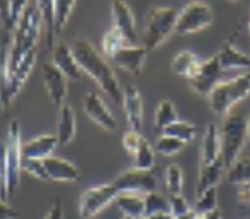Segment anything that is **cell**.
Instances as JSON below:
<instances>
[{
    "label": "cell",
    "mask_w": 250,
    "mask_h": 219,
    "mask_svg": "<svg viewBox=\"0 0 250 219\" xmlns=\"http://www.w3.org/2000/svg\"><path fill=\"white\" fill-rule=\"evenodd\" d=\"M71 51L82 73L88 74L93 81H96L99 88L112 102L122 103L123 89L119 85L114 68L109 66L105 58L93 47V44L86 39L80 37L73 43Z\"/></svg>",
    "instance_id": "6da1fadb"
},
{
    "label": "cell",
    "mask_w": 250,
    "mask_h": 219,
    "mask_svg": "<svg viewBox=\"0 0 250 219\" xmlns=\"http://www.w3.org/2000/svg\"><path fill=\"white\" fill-rule=\"evenodd\" d=\"M42 25L44 22L39 4L36 0H32L14 26V34L8 52V74L20 65L26 55L30 54L32 51H36Z\"/></svg>",
    "instance_id": "7a4b0ae2"
},
{
    "label": "cell",
    "mask_w": 250,
    "mask_h": 219,
    "mask_svg": "<svg viewBox=\"0 0 250 219\" xmlns=\"http://www.w3.org/2000/svg\"><path fill=\"white\" fill-rule=\"evenodd\" d=\"M22 141H21L20 125L17 121H11L8 125L7 141L3 145V167H4V178L3 186L0 191V197H13L20 186L21 171H22Z\"/></svg>",
    "instance_id": "3957f363"
},
{
    "label": "cell",
    "mask_w": 250,
    "mask_h": 219,
    "mask_svg": "<svg viewBox=\"0 0 250 219\" xmlns=\"http://www.w3.org/2000/svg\"><path fill=\"white\" fill-rule=\"evenodd\" d=\"M248 138V119L242 112H229L220 129L222 157L226 170L239 159Z\"/></svg>",
    "instance_id": "277c9868"
},
{
    "label": "cell",
    "mask_w": 250,
    "mask_h": 219,
    "mask_svg": "<svg viewBox=\"0 0 250 219\" xmlns=\"http://www.w3.org/2000/svg\"><path fill=\"white\" fill-rule=\"evenodd\" d=\"M250 93V73L220 81L208 95L209 107L216 115H227L231 109Z\"/></svg>",
    "instance_id": "5b68a950"
},
{
    "label": "cell",
    "mask_w": 250,
    "mask_h": 219,
    "mask_svg": "<svg viewBox=\"0 0 250 219\" xmlns=\"http://www.w3.org/2000/svg\"><path fill=\"white\" fill-rule=\"evenodd\" d=\"M178 11L172 7H153L146 15L145 29L142 36V45L150 51H155L175 33Z\"/></svg>",
    "instance_id": "8992f818"
},
{
    "label": "cell",
    "mask_w": 250,
    "mask_h": 219,
    "mask_svg": "<svg viewBox=\"0 0 250 219\" xmlns=\"http://www.w3.org/2000/svg\"><path fill=\"white\" fill-rule=\"evenodd\" d=\"M213 22V11L204 1H190L176 17L175 33L181 36L193 34L201 32L212 25Z\"/></svg>",
    "instance_id": "52a82bcc"
},
{
    "label": "cell",
    "mask_w": 250,
    "mask_h": 219,
    "mask_svg": "<svg viewBox=\"0 0 250 219\" xmlns=\"http://www.w3.org/2000/svg\"><path fill=\"white\" fill-rule=\"evenodd\" d=\"M119 192L112 184L90 186L81 193L78 211L82 219H93L111 203L116 201Z\"/></svg>",
    "instance_id": "ba28073f"
},
{
    "label": "cell",
    "mask_w": 250,
    "mask_h": 219,
    "mask_svg": "<svg viewBox=\"0 0 250 219\" xmlns=\"http://www.w3.org/2000/svg\"><path fill=\"white\" fill-rule=\"evenodd\" d=\"M121 193H134V195H146L149 192L156 191L157 179L152 170H141V169H128L121 173L111 182Z\"/></svg>",
    "instance_id": "9c48e42d"
},
{
    "label": "cell",
    "mask_w": 250,
    "mask_h": 219,
    "mask_svg": "<svg viewBox=\"0 0 250 219\" xmlns=\"http://www.w3.org/2000/svg\"><path fill=\"white\" fill-rule=\"evenodd\" d=\"M223 74V67L220 66L216 55H213L209 59L201 62V66L198 68L197 74L190 80V87L198 95L208 96L210 90L222 81Z\"/></svg>",
    "instance_id": "30bf717a"
},
{
    "label": "cell",
    "mask_w": 250,
    "mask_h": 219,
    "mask_svg": "<svg viewBox=\"0 0 250 219\" xmlns=\"http://www.w3.org/2000/svg\"><path fill=\"white\" fill-rule=\"evenodd\" d=\"M111 20H112V27L122 34L127 44H138V33H137L134 14L126 1L112 0Z\"/></svg>",
    "instance_id": "8fae6325"
},
{
    "label": "cell",
    "mask_w": 250,
    "mask_h": 219,
    "mask_svg": "<svg viewBox=\"0 0 250 219\" xmlns=\"http://www.w3.org/2000/svg\"><path fill=\"white\" fill-rule=\"evenodd\" d=\"M42 82L51 102L56 107H62L67 97V78L52 62H45L41 68Z\"/></svg>",
    "instance_id": "7c38bea8"
},
{
    "label": "cell",
    "mask_w": 250,
    "mask_h": 219,
    "mask_svg": "<svg viewBox=\"0 0 250 219\" xmlns=\"http://www.w3.org/2000/svg\"><path fill=\"white\" fill-rule=\"evenodd\" d=\"M83 112L89 119L96 125H99L103 129L114 131L118 128V123L114 114L109 111L107 104L103 102L102 96L97 92L92 90L83 99Z\"/></svg>",
    "instance_id": "4fadbf2b"
},
{
    "label": "cell",
    "mask_w": 250,
    "mask_h": 219,
    "mask_svg": "<svg viewBox=\"0 0 250 219\" xmlns=\"http://www.w3.org/2000/svg\"><path fill=\"white\" fill-rule=\"evenodd\" d=\"M148 49L138 44H127L122 47L111 59L116 66L133 75H140L148 56Z\"/></svg>",
    "instance_id": "5bb4252c"
},
{
    "label": "cell",
    "mask_w": 250,
    "mask_h": 219,
    "mask_svg": "<svg viewBox=\"0 0 250 219\" xmlns=\"http://www.w3.org/2000/svg\"><path fill=\"white\" fill-rule=\"evenodd\" d=\"M122 104L125 110V116L130 130L141 131L144 125V100H142L141 92L138 88L128 84L123 89Z\"/></svg>",
    "instance_id": "9a60e30c"
},
{
    "label": "cell",
    "mask_w": 250,
    "mask_h": 219,
    "mask_svg": "<svg viewBox=\"0 0 250 219\" xmlns=\"http://www.w3.org/2000/svg\"><path fill=\"white\" fill-rule=\"evenodd\" d=\"M44 166L47 170L49 181L55 182H66V184H73L80 179V170L75 167L71 162H68L63 157L48 156L44 160Z\"/></svg>",
    "instance_id": "2e32d148"
},
{
    "label": "cell",
    "mask_w": 250,
    "mask_h": 219,
    "mask_svg": "<svg viewBox=\"0 0 250 219\" xmlns=\"http://www.w3.org/2000/svg\"><path fill=\"white\" fill-rule=\"evenodd\" d=\"M51 62L66 75V78L70 81H80L82 78V70L75 61L71 47H68L67 44L62 43V44L55 45L52 49Z\"/></svg>",
    "instance_id": "e0dca14e"
},
{
    "label": "cell",
    "mask_w": 250,
    "mask_h": 219,
    "mask_svg": "<svg viewBox=\"0 0 250 219\" xmlns=\"http://www.w3.org/2000/svg\"><path fill=\"white\" fill-rule=\"evenodd\" d=\"M222 159V143H220V130L216 123L207 125L201 141V164L215 163Z\"/></svg>",
    "instance_id": "ac0fdd59"
},
{
    "label": "cell",
    "mask_w": 250,
    "mask_h": 219,
    "mask_svg": "<svg viewBox=\"0 0 250 219\" xmlns=\"http://www.w3.org/2000/svg\"><path fill=\"white\" fill-rule=\"evenodd\" d=\"M58 145H59V141L56 138V134H41L23 144L22 153H23V157L44 160L45 157L52 156Z\"/></svg>",
    "instance_id": "d6986e66"
},
{
    "label": "cell",
    "mask_w": 250,
    "mask_h": 219,
    "mask_svg": "<svg viewBox=\"0 0 250 219\" xmlns=\"http://www.w3.org/2000/svg\"><path fill=\"white\" fill-rule=\"evenodd\" d=\"M226 166H224L223 157L216 160L215 163L210 164H200L198 171V181H197L196 196L201 195L203 192L208 191L209 188L217 186L219 181L223 177Z\"/></svg>",
    "instance_id": "ffe728a7"
},
{
    "label": "cell",
    "mask_w": 250,
    "mask_h": 219,
    "mask_svg": "<svg viewBox=\"0 0 250 219\" xmlns=\"http://www.w3.org/2000/svg\"><path fill=\"white\" fill-rule=\"evenodd\" d=\"M220 66L224 71L238 70V68H250V56L239 51L232 43H224L223 47L216 54Z\"/></svg>",
    "instance_id": "44dd1931"
},
{
    "label": "cell",
    "mask_w": 250,
    "mask_h": 219,
    "mask_svg": "<svg viewBox=\"0 0 250 219\" xmlns=\"http://www.w3.org/2000/svg\"><path fill=\"white\" fill-rule=\"evenodd\" d=\"M59 109L61 110H59V118L56 126V138L59 141V145H68L74 140L75 130H77L74 110L66 103Z\"/></svg>",
    "instance_id": "7402d4cb"
},
{
    "label": "cell",
    "mask_w": 250,
    "mask_h": 219,
    "mask_svg": "<svg viewBox=\"0 0 250 219\" xmlns=\"http://www.w3.org/2000/svg\"><path fill=\"white\" fill-rule=\"evenodd\" d=\"M200 66H201V61L194 52H191L189 49L179 51L171 61V70L176 75L185 77L189 81L197 74Z\"/></svg>",
    "instance_id": "603a6c76"
},
{
    "label": "cell",
    "mask_w": 250,
    "mask_h": 219,
    "mask_svg": "<svg viewBox=\"0 0 250 219\" xmlns=\"http://www.w3.org/2000/svg\"><path fill=\"white\" fill-rule=\"evenodd\" d=\"M116 205L122 211L123 217H128L131 219L145 218V201L141 195L121 193L116 198Z\"/></svg>",
    "instance_id": "cb8c5ba5"
},
{
    "label": "cell",
    "mask_w": 250,
    "mask_h": 219,
    "mask_svg": "<svg viewBox=\"0 0 250 219\" xmlns=\"http://www.w3.org/2000/svg\"><path fill=\"white\" fill-rule=\"evenodd\" d=\"M39 8H40L44 29H45V44L49 51L55 47V39H56V29H55V10L54 0H36Z\"/></svg>",
    "instance_id": "d4e9b609"
},
{
    "label": "cell",
    "mask_w": 250,
    "mask_h": 219,
    "mask_svg": "<svg viewBox=\"0 0 250 219\" xmlns=\"http://www.w3.org/2000/svg\"><path fill=\"white\" fill-rule=\"evenodd\" d=\"M163 134L175 137V138L181 140L185 144H189L190 141H193L196 138L197 128L193 123L188 122V121L176 119L175 122H172L169 126H167L166 129L163 130Z\"/></svg>",
    "instance_id": "484cf974"
},
{
    "label": "cell",
    "mask_w": 250,
    "mask_h": 219,
    "mask_svg": "<svg viewBox=\"0 0 250 219\" xmlns=\"http://www.w3.org/2000/svg\"><path fill=\"white\" fill-rule=\"evenodd\" d=\"M178 119V111L171 100H163L159 103L155 112V126L157 130H164Z\"/></svg>",
    "instance_id": "4316f807"
},
{
    "label": "cell",
    "mask_w": 250,
    "mask_h": 219,
    "mask_svg": "<svg viewBox=\"0 0 250 219\" xmlns=\"http://www.w3.org/2000/svg\"><path fill=\"white\" fill-rule=\"evenodd\" d=\"M227 179L234 185L250 184V157L238 159L227 170Z\"/></svg>",
    "instance_id": "83f0119b"
},
{
    "label": "cell",
    "mask_w": 250,
    "mask_h": 219,
    "mask_svg": "<svg viewBox=\"0 0 250 219\" xmlns=\"http://www.w3.org/2000/svg\"><path fill=\"white\" fill-rule=\"evenodd\" d=\"M77 0H54V10H55V29L56 34L61 33L67 25L70 15L73 13Z\"/></svg>",
    "instance_id": "f1b7e54d"
},
{
    "label": "cell",
    "mask_w": 250,
    "mask_h": 219,
    "mask_svg": "<svg viewBox=\"0 0 250 219\" xmlns=\"http://www.w3.org/2000/svg\"><path fill=\"white\" fill-rule=\"evenodd\" d=\"M164 184L169 195H181L183 189V171L176 163L168 164L164 171Z\"/></svg>",
    "instance_id": "f546056e"
},
{
    "label": "cell",
    "mask_w": 250,
    "mask_h": 219,
    "mask_svg": "<svg viewBox=\"0 0 250 219\" xmlns=\"http://www.w3.org/2000/svg\"><path fill=\"white\" fill-rule=\"evenodd\" d=\"M144 201H145V217L162 214V212H171L168 198L164 197L159 192L153 191L144 195Z\"/></svg>",
    "instance_id": "4dcf8cb0"
},
{
    "label": "cell",
    "mask_w": 250,
    "mask_h": 219,
    "mask_svg": "<svg viewBox=\"0 0 250 219\" xmlns=\"http://www.w3.org/2000/svg\"><path fill=\"white\" fill-rule=\"evenodd\" d=\"M125 45H127L125 37L114 27H111L108 32L104 34V37H103L102 40L103 54L105 55V56H108V58H112Z\"/></svg>",
    "instance_id": "1f68e13d"
},
{
    "label": "cell",
    "mask_w": 250,
    "mask_h": 219,
    "mask_svg": "<svg viewBox=\"0 0 250 219\" xmlns=\"http://www.w3.org/2000/svg\"><path fill=\"white\" fill-rule=\"evenodd\" d=\"M134 163L137 169L141 170H152L156 163V151L155 147H152L149 141L145 138L144 143L141 144L138 152L135 153Z\"/></svg>",
    "instance_id": "d6a6232c"
},
{
    "label": "cell",
    "mask_w": 250,
    "mask_h": 219,
    "mask_svg": "<svg viewBox=\"0 0 250 219\" xmlns=\"http://www.w3.org/2000/svg\"><path fill=\"white\" fill-rule=\"evenodd\" d=\"M185 145L186 144L175 137L162 134L156 140L155 151L163 156H175L176 153H179L185 148Z\"/></svg>",
    "instance_id": "836d02e7"
},
{
    "label": "cell",
    "mask_w": 250,
    "mask_h": 219,
    "mask_svg": "<svg viewBox=\"0 0 250 219\" xmlns=\"http://www.w3.org/2000/svg\"><path fill=\"white\" fill-rule=\"evenodd\" d=\"M196 212H209L217 208V186L209 188L208 191L203 192L201 195L196 196Z\"/></svg>",
    "instance_id": "e575fe53"
},
{
    "label": "cell",
    "mask_w": 250,
    "mask_h": 219,
    "mask_svg": "<svg viewBox=\"0 0 250 219\" xmlns=\"http://www.w3.org/2000/svg\"><path fill=\"white\" fill-rule=\"evenodd\" d=\"M22 170L27 173L29 175L40 179V181H49L47 170H45V166H44V162L40 160V159L23 157V160H22Z\"/></svg>",
    "instance_id": "d590c367"
},
{
    "label": "cell",
    "mask_w": 250,
    "mask_h": 219,
    "mask_svg": "<svg viewBox=\"0 0 250 219\" xmlns=\"http://www.w3.org/2000/svg\"><path fill=\"white\" fill-rule=\"evenodd\" d=\"M168 201L171 215H172L174 219L182 218L185 215L194 211V208H191L189 203H188V200L183 197L182 193L181 195H169Z\"/></svg>",
    "instance_id": "8d00e7d4"
},
{
    "label": "cell",
    "mask_w": 250,
    "mask_h": 219,
    "mask_svg": "<svg viewBox=\"0 0 250 219\" xmlns=\"http://www.w3.org/2000/svg\"><path fill=\"white\" fill-rule=\"evenodd\" d=\"M144 140H145V137L142 136L141 131L128 130V131H125V133H123L122 145L128 155L131 157H134L135 153L140 150L141 144L144 143Z\"/></svg>",
    "instance_id": "74e56055"
},
{
    "label": "cell",
    "mask_w": 250,
    "mask_h": 219,
    "mask_svg": "<svg viewBox=\"0 0 250 219\" xmlns=\"http://www.w3.org/2000/svg\"><path fill=\"white\" fill-rule=\"evenodd\" d=\"M0 20L3 22V26L7 33L13 32L11 23V0H0Z\"/></svg>",
    "instance_id": "f35d334b"
},
{
    "label": "cell",
    "mask_w": 250,
    "mask_h": 219,
    "mask_svg": "<svg viewBox=\"0 0 250 219\" xmlns=\"http://www.w3.org/2000/svg\"><path fill=\"white\" fill-rule=\"evenodd\" d=\"M30 1L32 0H11V23H13V27L15 26V23L18 22L20 17L25 11V8Z\"/></svg>",
    "instance_id": "ab89813d"
},
{
    "label": "cell",
    "mask_w": 250,
    "mask_h": 219,
    "mask_svg": "<svg viewBox=\"0 0 250 219\" xmlns=\"http://www.w3.org/2000/svg\"><path fill=\"white\" fill-rule=\"evenodd\" d=\"M20 217V212L11 205L7 204L4 198L0 197V219H17Z\"/></svg>",
    "instance_id": "60d3db41"
},
{
    "label": "cell",
    "mask_w": 250,
    "mask_h": 219,
    "mask_svg": "<svg viewBox=\"0 0 250 219\" xmlns=\"http://www.w3.org/2000/svg\"><path fill=\"white\" fill-rule=\"evenodd\" d=\"M44 219H63V207H62L61 200H55Z\"/></svg>",
    "instance_id": "b9f144b4"
},
{
    "label": "cell",
    "mask_w": 250,
    "mask_h": 219,
    "mask_svg": "<svg viewBox=\"0 0 250 219\" xmlns=\"http://www.w3.org/2000/svg\"><path fill=\"white\" fill-rule=\"evenodd\" d=\"M238 196H239V201H242L244 204H250V184L239 185Z\"/></svg>",
    "instance_id": "7bdbcfd3"
},
{
    "label": "cell",
    "mask_w": 250,
    "mask_h": 219,
    "mask_svg": "<svg viewBox=\"0 0 250 219\" xmlns=\"http://www.w3.org/2000/svg\"><path fill=\"white\" fill-rule=\"evenodd\" d=\"M204 214H205V219H223V217H222V212H220L219 208H216V210H212V211L209 212H204Z\"/></svg>",
    "instance_id": "ee69618b"
},
{
    "label": "cell",
    "mask_w": 250,
    "mask_h": 219,
    "mask_svg": "<svg viewBox=\"0 0 250 219\" xmlns=\"http://www.w3.org/2000/svg\"><path fill=\"white\" fill-rule=\"evenodd\" d=\"M144 219H174L171 212H162V214H155V215H149Z\"/></svg>",
    "instance_id": "f6af8a7d"
},
{
    "label": "cell",
    "mask_w": 250,
    "mask_h": 219,
    "mask_svg": "<svg viewBox=\"0 0 250 219\" xmlns=\"http://www.w3.org/2000/svg\"><path fill=\"white\" fill-rule=\"evenodd\" d=\"M248 138L250 140V118L248 119Z\"/></svg>",
    "instance_id": "bcb514c9"
},
{
    "label": "cell",
    "mask_w": 250,
    "mask_h": 219,
    "mask_svg": "<svg viewBox=\"0 0 250 219\" xmlns=\"http://www.w3.org/2000/svg\"><path fill=\"white\" fill-rule=\"evenodd\" d=\"M248 29H249V33H250V20H249V25H248Z\"/></svg>",
    "instance_id": "7dc6e473"
},
{
    "label": "cell",
    "mask_w": 250,
    "mask_h": 219,
    "mask_svg": "<svg viewBox=\"0 0 250 219\" xmlns=\"http://www.w3.org/2000/svg\"><path fill=\"white\" fill-rule=\"evenodd\" d=\"M123 219H131V218H128V217H123Z\"/></svg>",
    "instance_id": "c3c4849f"
},
{
    "label": "cell",
    "mask_w": 250,
    "mask_h": 219,
    "mask_svg": "<svg viewBox=\"0 0 250 219\" xmlns=\"http://www.w3.org/2000/svg\"><path fill=\"white\" fill-rule=\"evenodd\" d=\"M230 1H238V0H230Z\"/></svg>",
    "instance_id": "681fc988"
}]
</instances>
